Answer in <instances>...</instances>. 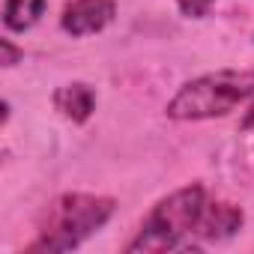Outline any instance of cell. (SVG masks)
Returning a JSON list of instances; mask_svg holds the SVG:
<instances>
[{
	"label": "cell",
	"instance_id": "obj_1",
	"mask_svg": "<svg viewBox=\"0 0 254 254\" xmlns=\"http://www.w3.org/2000/svg\"><path fill=\"white\" fill-rule=\"evenodd\" d=\"M209 189L203 183H186L171 194L159 197L135 236L123 245L126 254H165V251H194V236L209 203Z\"/></svg>",
	"mask_w": 254,
	"mask_h": 254
},
{
	"label": "cell",
	"instance_id": "obj_2",
	"mask_svg": "<svg viewBox=\"0 0 254 254\" xmlns=\"http://www.w3.org/2000/svg\"><path fill=\"white\" fill-rule=\"evenodd\" d=\"M117 212V200L93 191H63L57 194L39 227L33 242L24 248L27 254H66L81 248L90 236H96Z\"/></svg>",
	"mask_w": 254,
	"mask_h": 254
},
{
	"label": "cell",
	"instance_id": "obj_3",
	"mask_svg": "<svg viewBox=\"0 0 254 254\" xmlns=\"http://www.w3.org/2000/svg\"><path fill=\"white\" fill-rule=\"evenodd\" d=\"M254 99V69H215L203 72L168 99L165 117L174 123H206L245 108Z\"/></svg>",
	"mask_w": 254,
	"mask_h": 254
},
{
	"label": "cell",
	"instance_id": "obj_4",
	"mask_svg": "<svg viewBox=\"0 0 254 254\" xmlns=\"http://www.w3.org/2000/svg\"><path fill=\"white\" fill-rule=\"evenodd\" d=\"M117 0H66L60 9V30L72 39H87L105 33L117 18Z\"/></svg>",
	"mask_w": 254,
	"mask_h": 254
},
{
	"label": "cell",
	"instance_id": "obj_5",
	"mask_svg": "<svg viewBox=\"0 0 254 254\" xmlns=\"http://www.w3.org/2000/svg\"><path fill=\"white\" fill-rule=\"evenodd\" d=\"M245 224V212L242 206L230 203V200H209L206 203V212L200 218V227H197V236H194V251H203L209 245H218V242H227L233 239Z\"/></svg>",
	"mask_w": 254,
	"mask_h": 254
},
{
	"label": "cell",
	"instance_id": "obj_6",
	"mask_svg": "<svg viewBox=\"0 0 254 254\" xmlns=\"http://www.w3.org/2000/svg\"><path fill=\"white\" fill-rule=\"evenodd\" d=\"M51 105H54V111H57L63 120H69L72 126H84V123L96 114L99 93H96V87L87 84V81H69V84H63V87L54 90Z\"/></svg>",
	"mask_w": 254,
	"mask_h": 254
},
{
	"label": "cell",
	"instance_id": "obj_7",
	"mask_svg": "<svg viewBox=\"0 0 254 254\" xmlns=\"http://www.w3.org/2000/svg\"><path fill=\"white\" fill-rule=\"evenodd\" d=\"M48 12V0H3V27L6 33L33 30Z\"/></svg>",
	"mask_w": 254,
	"mask_h": 254
},
{
	"label": "cell",
	"instance_id": "obj_8",
	"mask_svg": "<svg viewBox=\"0 0 254 254\" xmlns=\"http://www.w3.org/2000/svg\"><path fill=\"white\" fill-rule=\"evenodd\" d=\"M215 3H218V0H177V9H180L183 18H194V21H200V18H206V15L212 12Z\"/></svg>",
	"mask_w": 254,
	"mask_h": 254
},
{
	"label": "cell",
	"instance_id": "obj_9",
	"mask_svg": "<svg viewBox=\"0 0 254 254\" xmlns=\"http://www.w3.org/2000/svg\"><path fill=\"white\" fill-rule=\"evenodd\" d=\"M18 60H24V51H21V48H15L9 36H6V39H0V63H3L6 69H12Z\"/></svg>",
	"mask_w": 254,
	"mask_h": 254
},
{
	"label": "cell",
	"instance_id": "obj_10",
	"mask_svg": "<svg viewBox=\"0 0 254 254\" xmlns=\"http://www.w3.org/2000/svg\"><path fill=\"white\" fill-rule=\"evenodd\" d=\"M248 111H245V117H242V132H248V129H254V99L245 105Z\"/></svg>",
	"mask_w": 254,
	"mask_h": 254
},
{
	"label": "cell",
	"instance_id": "obj_11",
	"mask_svg": "<svg viewBox=\"0 0 254 254\" xmlns=\"http://www.w3.org/2000/svg\"><path fill=\"white\" fill-rule=\"evenodd\" d=\"M251 39H254V33H251Z\"/></svg>",
	"mask_w": 254,
	"mask_h": 254
}]
</instances>
